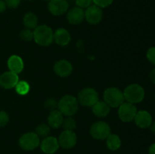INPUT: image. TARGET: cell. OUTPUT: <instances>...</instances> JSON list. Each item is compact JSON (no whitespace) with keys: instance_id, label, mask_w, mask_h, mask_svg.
Listing matches in <instances>:
<instances>
[{"instance_id":"obj_16","label":"cell","mask_w":155,"mask_h":154,"mask_svg":"<svg viewBox=\"0 0 155 154\" xmlns=\"http://www.w3.org/2000/svg\"><path fill=\"white\" fill-rule=\"evenodd\" d=\"M85 11L79 7L71 9L68 14V20L71 24H79L84 20Z\"/></svg>"},{"instance_id":"obj_30","label":"cell","mask_w":155,"mask_h":154,"mask_svg":"<svg viewBox=\"0 0 155 154\" xmlns=\"http://www.w3.org/2000/svg\"><path fill=\"white\" fill-rule=\"evenodd\" d=\"M45 106L48 110H54V109L57 108L58 104L55 100L52 99V98H50V99H48L45 101Z\"/></svg>"},{"instance_id":"obj_6","label":"cell","mask_w":155,"mask_h":154,"mask_svg":"<svg viewBox=\"0 0 155 154\" xmlns=\"http://www.w3.org/2000/svg\"><path fill=\"white\" fill-rule=\"evenodd\" d=\"M78 101L83 106L92 107L98 101V95L95 89L86 88L80 91L78 95Z\"/></svg>"},{"instance_id":"obj_9","label":"cell","mask_w":155,"mask_h":154,"mask_svg":"<svg viewBox=\"0 0 155 154\" xmlns=\"http://www.w3.org/2000/svg\"><path fill=\"white\" fill-rule=\"evenodd\" d=\"M59 146L64 149H70L75 146L77 143V135L73 131H67L61 133L58 138Z\"/></svg>"},{"instance_id":"obj_19","label":"cell","mask_w":155,"mask_h":154,"mask_svg":"<svg viewBox=\"0 0 155 154\" xmlns=\"http://www.w3.org/2000/svg\"><path fill=\"white\" fill-rule=\"evenodd\" d=\"M63 114L59 110H52L48 117V125L53 128H58L63 123Z\"/></svg>"},{"instance_id":"obj_37","label":"cell","mask_w":155,"mask_h":154,"mask_svg":"<svg viewBox=\"0 0 155 154\" xmlns=\"http://www.w3.org/2000/svg\"><path fill=\"white\" fill-rule=\"evenodd\" d=\"M45 1H46V2H50V1H51V0H45Z\"/></svg>"},{"instance_id":"obj_36","label":"cell","mask_w":155,"mask_h":154,"mask_svg":"<svg viewBox=\"0 0 155 154\" xmlns=\"http://www.w3.org/2000/svg\"><path fill=\"white\" fill-rule=\"evenodd\" d=\"M150 128H151V132L155 134V121L154 122H152V123L151 124V125H150Z\"/></svg>"},{"instance_id":"obj_10","label":"cell","mask_w":155,"mask_h":154,"mask_svg":"<svg viewBox=\"0 0 155 154\" xmlns=\"http://www.w3.org/2000/svg\"><path fill=\"white\" fill-rule=\"evenodd\" d=\"M85 18L90 24H98L102 19L101 8L95 5H90L85 11Z\"/></svg>"},{"instance_id":"obj_4","label":"cell","mask_w":155,"mask_h":154,"mask_svg":"<svg viewBox=\"0 0 155 154\" xmlns=\"http://www.w3.org/2000/svg\"><path fill=\"white\" fill-rule=\"evenodd\" d=\"M104 102L107 103L109 107H118L124 103V93L117 88H108L104 93Z\"/></svg>"},{"instance_id":"obj_33","label":"cell","mask_w":155,"mask_h":154,"mask_svg":"<svg viewBox=\"0 0 155 154\" xmlns=\"http://www.w3.org/2000/svg\"><path fill=\"white\" fill-rule=\"evenodd\" d=\"M7 5L4 0H0V13H2L5 11Z\"/></svg>"},{"instance_id":"obj_1","label":"cell","mask_w":155,"mask_h":154,"mask_svg":"<svg viewBox=\"0 0 155 154\" xmlns=\"http://www.w3.org/2000/svg\"><path fill=\"white\" fill-rule=\"evenodd\" d=\"M33 39L35 42L42 46H48L54 40V33L52 30L46 25L36 27L33 31Z\"/></svg>"},{"instance_id":"obj_27","label":"cell","mask_w":155,"mask_h":154,"mask_svg":"<svg viewBox=\"0 0 155 154\" xmlns=\"http://www.w3.org/2000/svg\"><path fill=\"white\" fill-rule=\"evenodd\" d=\"M114 0H92V2L95 3V5L101 8H105L112 4Z\"/></svg>"},{"instance_id":"obj_22","label":"cell","mask_w":155,"mask_h":154,"mask_svg":"<svg viewBox=\"0 0 155 154\" xmlns=\"http://www.w3.org/2000/svg\"><path fill=\"white\" fill-rule=\"evenodd\" d=\"M24 24L27 29H35L37 27V17L33 13H27L24 17Z\"/></svg>"},{"instance_id":"obj_31","label":"cell","mask_w":155,"mask_h":154,"mask_svg":"<svg viewBox=\"0 0 155 154\" xmlns=\"http://www.w3.org/2000/svg\"><path fill=\"white\" fill-rule=\"evenodd\" d=\"M92 0H76L77 6L80 8H87L91 5Z\"/></svg>"},{"instance_id":"obj_2","label":"cell","mask_w":155,"mask_h":154,"mask_svg":"<svg viewBox=\"0 0 155 154\" xmlns=\"http://www.w3.org/2000/svg\"><path fill=\"white\" fill-rule=\"evenodd\" d=\"M59 111L63 115L71 116L77 113L78 110V101L75 97L67 95L62 97L58 104Z\"/></svg>"},{"instance_id":"obj_13","label":"cell","mask_w":155,"mask_h":154,"mask_svg":"<svg viewBox=\"0 0 155 154\" xmlns=\"http://www.w3.org/2000/svg\"><path fill=\"white\" fill-rule=\"evenodd\" d=\"M40 147L42 152L45 153L53 154L58 149V140L54 137H46L41 142Z\"/></svg>"},{"instance_id":"obj_8","label":"cell","mask_w":155,"mask_h":154,"mask_svg":"<svg viewBox=\"0 0 155 154\" xmlns=\"http://www.w3.org/2000/svg\"><path fill=\"white\" fill-rule=\"evenodd\" d=\"M137 113V109L134 104L131 103H123L119 107L118 115L123 122H129L133 120Z\"/></svg>"},{"instance_id":"obj_15","label":"cell","mask_w":155,"mask_h":154,"mask_svg":"<svg viewBox=\"0 0 155 154\" xmlns=\"http://www.w3.org/2000/svg\"><path fill=\"white\" fill-rule=\"evenodd\" d=\"M134 120L136 125L139 128H148L153 122L152 116L148 111H145V110H141V111L137 112L134 118Z\"/></svg>"},{"instance_id":"obj_20","label":"cell","mask_w":155,"mask_h":154,"mask_svg":"<svg viewBox=\"0 0 155 154\" xmlns=\"http://www.w3.org/2000/svg\"><path fill=\"white\" fill-rule=\"evenodd\" d=\"M92 107L93 113L98 117H104L110 112V107L104 101H98Z\"/></svg>"},{"instance_id":"obj_21","label":"cell","mask_w":155,"mask_h":154,"mask_svg":"<svg viewBox=\"0 0 155 154\" xmlns=\"http://www.w3.org/2000/svg\"><path fill=\"white\" fill-rule=\"evenodd\" d=\"M106 143L108 149L110 150H117L121 145V140L119 136L117 134H110L106 139Z\"/></svg>"},{"instance_id":"obj_18","label":"cell","mask_w":155,"mask_h":154,"mask_svg":"<svg viewBox=\"0 0 155 154\" xmlns=\"http://www.w3.org/2000/svg\"><path fill=\"white\" fill-rule=\"evenodd\" d=\"M54 40L58 45L64 46L69 44L71 41V35L69 32L65 29H58L54 33Z\"/></svg>"},{"instance_id":"obj_23","label":"cell","mask_w":155,"mask_h":154,"mask_svg":"<svg viewBox=\"0 0 155 154\" xmlns=\"http://www.w3.org/2000/svg\"><path fill=\"white\" fill-rule=\"evenodd\" d=\"M15 90L17 93L21 95H25L30 91V85L26 81L18 82V84L15 86Z\"/></svg>"},{"instance_id":"obj_7","label":"cell","mask_w":155,"mask_h":154,"mask_svg":"<svg viewBox=\"0 0 155 154\" xmlns=\"http://www.w3.org/2000/svg\"><path fill=\"white\" fill-rule=\"evenodd\" d=\"M90 134L97 140H104L110 134V128L106 122H97L91 127Z\"/></svg>"},{"instance_id":"obj_34","label":"cell","mask_w":155,"mask_h":154,"mask_svg":"<svg viewBox=\"0 0 155 154\" xmlns=\"http://www.w3.org/2000/svg\"><path fill=\"white\" fill-rule=\"evenodd\" d=\"M150 79L151 80V82L154 84H155V68L151 70V73H150Z\"/></svg>"},{"instance_id":"obj_11","label":"cell","mask_w":155,"mask_h":154,"mask_svg":"<svg viewBox=\"0 0 155 154\" xmlns=\"http://www.w3.org/2000/svg\"><path fill=\"white\" fill-rule=\"evenodd\" d=\"M19 82L18 74L11 71L5 72L0 75V86L5 89H11L15 87Z\"/></svg>"},{"instance_id":"obj_25","label":"cell","mask_w":155,"mask_h":154,"mask_svg":"<svg viewBox=\"0 0 155 154\" xmlns=\"http://www.w3.org/2000/svg\"><path fill=\"white\" fill-rule=\"evenodd\" d=\"M62 126L67 131H73L76 128V122L71 117H68L63 120Z\"/></svg>"},{"instance_id":"obj_38","label":"cell","mask_w":155,"mask_h":154,"mask_svg":"<svg viewBox=\"0 0 155 154\" xmlns=\"http://www.w3.org/2000/svg\"><path fill=\"white\" fill-rule=\"evenodd\" d=\"M154 96H155V95H154Z\"/></svg>"},{"instance_id":"obj_12","label":"cell","mask_w":155,"mask_h":154,"mask_svg":"<svg viewBox=\"0 0 155 154\" xmlns=\"http://www.w3.org/2000/svg\"><path fill=\"white\" fill-rule=\"evenodd\" d=\"M48 8L53 15L59 16L68 11L69 5L66 0H51L48 2Z\"/></svg>"},{"instance_id":"obj_28","label":"cell","mask_w":155,"mask_h":154,"mask_svg":"<svg viewBox=\"0 0 155 154\" xmlns=\"http://www.w3.org/2000/svg\"><path fill=\"white\" fill-rule=\"evenodd\" d=\"M9 121V116L5 111H0V127H3L7 125Z\"/></svg>"},{"instance_id":"obj_5","label":"cell","mask_w":155,"mask_h":154,"mask_svg":"<svg viewBox=\"0 0 155 154\" xmlns=\"http://www.w3.org/2000/svg\"><path fill=\"white\" fill-rule=\"evenodd\" d=\"M40 143L39 136L36 133L28 132L23 134L19 139V145L24 150H33Z\"/></svg>"},{"instance_id":"obj_32","label":"cell","mask_w":155,"mask_h":154,"mask_svg":"<svg viewBox=\"0 0 155 154\" xmlns=\"http://www.w3.org/2000/svg\"><path fill=\"white\" fill-rule=\"evenodd\" d=\"M21 0H5L6 5L11 8H16L19 6Z\"/></svg>"},{"instance_id":"obj_3","label":"cell","mask_w":155,"mask_h":154,"mask_svg":"<svg viewBox=\"0 0 155 154\" xmlns=\"http://www.w3.org/2000/svg\"><path fill=\"white\" fill-rule=\"evenodd\" d=\"M123 93L126 101L133 104L140 103L145 98V90L138 84L130 85Z\"/></svg>"},{"instance_id":"obj_35","label":"cell","mask_w":155,"mask_h":154,"mask_svg":"<svg viewBox=\"0 0 155 154\" xmlns=\"http://www.w3.org/2000/svg\"><path fill=\"white\" fill-rule=\"evenodd\" d=\"M148 153L155 154V143L151 145V146L149 147V150H148Z\"/></svg>"},{"instance_id":"obj_26","label":"cell","mask_w":155,"mask_h":154,"mask_svg":"<svg viewBox=\"0 0 155 154\" xmlns=\"http://www.w3.org/2000/svg\"><path fill=\"white\" fill-rule=\"evenodd\" d=\"M20 37L26 42H30L33 39V32L30 29L27 28L23 30L20 33Z\"/></svg>"},{"instance_id":"obj_14","label":"cell","mask_w":155,"mask_h":154,"mask_svg":"<svg viewBox=\"0 0 155 154\" xmlns=\"http://www.w3.org/2000/svg\"><path fill=\"white\" fill-rule=\"evenodd\" d=\"M54 70L58 75L61 77H67L71 74L73 66L69 61L66 60H58L54 66Z\"/></svg>"},{"instance_id":"obj_17","label":"cell","mask_w":155,"mask_h":154,"mask_svg":"<svg viewBox=\"0 0 155 154\" xmlns=\"http://www.w3.org/2000/svg\"><path fill=\"white\" fill-rule=\"evenodd\" d=\"M8 66L11 72L18 74L24 69V62L18 55H12L8 60Z\"/></svg>"},{"instance_id":"obj_24","label":"cell","mask_w":155,"mask_h":154,"mask_svg":"<svg viewBox=\"0 0 155 154\" xmlns=\"http://www.w3.org/2000/svg\"><path fill=\"white\" fill-rule=\"evenodd\" d=\"M36 131L38 136L47 137L50 132V127L47 125L46 124H41L36 127Z\"/></svg>"},{"instance_id":"obj_29","label":"cell","mask_w":155,"mask_h":154,"mask_svg":"<svg viewBox=\"0 0 155 154\" xmlns=\"http://www.w3.org/2000/svg\"><path fill=\"white\" fill-rule=\"evenodd\" d=\"M147 58L152 64L155 65V47H151L148 50Z\"/></svg>"}]
</instances>
